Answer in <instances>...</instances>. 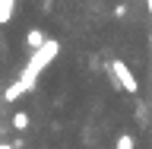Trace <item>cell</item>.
I'll return each mask as SVG.
<instances>
[{"mask_svg": "<svg viewBox=\"0 0 152 149\" xmlns=\"http://www.w3.org/2000/svg\"><path fill=\"white\" fill-rule=\"evenodd\" d=\"M13 127H16V130H28V114H26V111H16V117H13Z\"/></svg>", "mask_w": 152, "mask_h": 149, "instance_id": "3", "label": "cell"}, {"mask_svg": "<svg viewBox=\"0 0 152 149\" xmlns=\"http://www.w3.org/2000/svg\"><path fill=\"white\" fill-rule=\"evenodd\" d=\"M111 73H114V79H117V86H121L124 92H136V89H140L136 76L130 73V67L124 64V60H114V64H111Z\"/></svg>", "mask_w": 152, "mask_h": 149, "instance_id": "1", "label": "cell"}, {"mask_svg": "<svg viewBox=\"0 0 152 149\" xmlns=\"http://www.w3.org/2000/svg\"><path fill=\"white\" fill-rule=\"evenodd\" d=\"M117 149H136V140H133V137H127V133H124L121 140H117Z\"/></svg>", "mask_w": 152, "mask_h": 149, "instance_id": "4", "label": "cell"}, {"mask_svg": "<svg viewBox=\"0 0 152 149\" xmlns=\"http://www.w3.org/2000/svg\"><path fill=\"white\" fill-rule=\"evenodd\" d=\"M26 45H28V51H38V48L45 45V35H41V29H32L26 35Z\"/></svg>", "mask_w": 152, "mask_h": 149, "instance_id": "2", "label": "cell"}]
</instances>
